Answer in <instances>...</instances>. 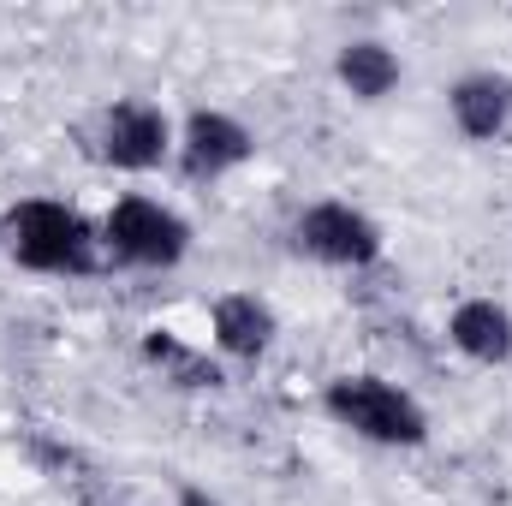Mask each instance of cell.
Segmentation results:
<instances>
[{
  "label": "cell",
  "mask_w": 512,
  "mask_h": 506,
  "mask_svg": "<svg viewBox=\"0 0 512 506\" xmlns=\"http://www.w3.org/2000/svg\"><path fill=\"white\" fill-rule=\"evenodd\" d=\"M173 149H179V131L167 126L155 102H114L96 126V155L120 173H155Z\"/></svg>",
  "instance_id": "cell-5"
},
{
  "label": "cell",
  "mask_w": 512,
  "mask_h": 506,
  "mask_svg": "<svg viewBox=\"0 0 512 506\" xmlns=\"http://www.w3.org/2000/svg\"><path fill=\"white\" fill-rule=\"evenodd\" d=\"M209 328H215V346L227 358H262L274 346V310L256 292H221L209 310Z\"/></svg>",
  "instance_id": "cell-8"
},
{
  "label": "cell",
  "mask_w": 512,
  "mask_h": 506,
  "mask_svg": "<svg viewBox=\"0 0 512 506\" xmlns=\"http://www.w3.org/2000/svg\"><path fill=\"white\" fill-rule=\"evenodd\" d=\"M185 251H191L185 215L155 197H120L102 221V256H114L126 268H179Z\"/></svg>",
  "instance_id": "cell-3"
},
{
  "label": "cell",
  "mask_w": 512,
  "mask_h": 506,
  "mask_svg": "<svg viewBox=\"0 0 512 506\" xmlns=\"http://www.w3.org/2000/svg\"><path fill=\"white\" fill-rule=\"evenodd\" d=\"M143 352H149V358H155L161 370H173V376L185 381V387H215V381H221V370H215V364H209L203 352L179 346L173 334H149V340H143Z\"/></svg>",
  "instance_id": "cell-11"
},
{
  "label": "cell",
  "mask_w": 512,
  "mask_h": 506,
  "mask_svg": "<svg viewBox=\"0 0 512 506\" xmlns=\"http://www.w3.org/2000/svg\"><path fill=\"white\" fill-rule=\"evenodd\" d=\"M447 340L471 358V364H507L512 358V310L495 298H465L447 316Z\"/></svg>",
  "instance_id": "cell-9"
},
{
  "label": "cell",
  "mask_w": 512,
  "mask_h": 506,
  "mask_svg": "<svg viewBox=\"0 0 512 506\" xmlns=\"http://www.w3.org/2000/svg\"><path fill=\"white\" fill-rule=\"evenodd\" d=\"M179 506H215V501H209L203 489H185V495H179Z\"/></svg>",
  "instance_id": "cell-12"
},
{
  "label": "cell",
  "mask_w": 512,
  "mask_h": 506,
  "mask_svg": "<svg viewBox=\"0 0 512 506\" xmlns=\"http://www.w3.org/2000/svg\"><path fill=\"white\" fill-rule=\"evenodd\" d=\"M292 245L304 256H316V262H328V268H370L382 256V227L364 209L328 197V203H310L292 221Z\"/></svg>",
  "instance_id": "cell-4"
},
{
  "label": "cell",
  "mask_w": 512,
  "mask_h": 506,
  "mask_svg": "<svg viewBox=\"0 0 512 506\" xmlns=\"http://www.w3.org/2000/svg\"><path fill=\"white\" fill-rule=\"evenodd\" d=\"M322 411L376 447H423L429 441V411L387 376H334L322 393Z\"/></svg>",
  "instance_id": "cell-2"
},
{
  "label": "cell",
  "mask_w": 512,
  "mask_h": 506,
  "mask_svg": "<svg viewBox=\"0 0 512 506\" xmlns=\"http://www.w3.org/2000/svg\"><path fill=\"white\" fill-rule=\"evenodd\" d=\"M251 155H256L251 126L233 120V114H221V108H197L179 126V167H185V179H227Z\"/></svg>",
  "instance_id": "cell-6"
},
{
  "label": "cell",
  "mask_w": 512,
  "mask_h": 506,
  "mask_svg": "<svg viewBox=\"0 0 512 506\" xmlns=\"http://www.w3.org/2000/svg\"><path fill=\"white\" fill-rule=\"evenodd\" d=\"M334 78L358 96V102H382L387 90L399 84V54L387 48V42H346L340 48V60H334Z\"/></svg>",
  "instance_id": "cell-10"
},
{
  "label": "cell",
  "mask_w": 512,
  "mask_h": 506,
  "mask_svg": "<svg viewBox=\"0 0 512 506\" xmlns=\"http://www.w3.org/2000/svg\"><path fill=\"white\" fill-rule=\"evenodd\" d=\"M0 245L30 274H96L102 268V227H90L72 203L24 197L0 221Z\"/></svg>",
  "instance_id": "cell-1"
},
{
  "label": "cell",
  "mask_w": 512,
  "mask_h": 506,
  "mask_svg": "<svg viewBox=\"0 0 512 506\" xmlns=\"http://www.w3.org/2000/svg\"><path fill=\"white\" fill-rule=\"evenodd\" d=\"M447 108H453V126L477 143L501 137L512 126V78L507 72H465L453 90H447Z\"/></svg>",
  "instance_id": "cell-7"
}]
</instances>
